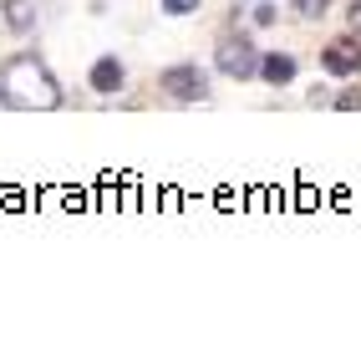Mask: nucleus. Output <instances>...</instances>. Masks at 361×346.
Instances as JSON below:
<instances>
[{"instance_id": "39448f33", "label": "nucleus", "mask_w": 361, "mask_h": 346, "mask_svg": "<svg viewBox=\"0 0 361 346\" xmlns=\"http://www.w3.org/2000/svg\"><path fill=\"white\" fill-rule=\"evenodd\" d=\"M123 77H128V71H123V61H117V56H102L97 66H92V87H97V92H123Z\"/></svg>"}, {"instance_id": "9d476101", "label": "nucleus", "mask_w": 361, "mask_h": 346, "mask_svg": "<svg viewBox=\"0 0 361 346\" xmlns=\"http://www.w3.org/2000/svg\"><path fill=\"white\" fill-rule=\"evenodd\" d=\"M336 107H341V112H356V107H361V92H341V97H336Z\"/></svg>"}, {"instance_id": "0eeeda50", "label": "nucleus", "mask_w": 361, "mask_h": 346, "mask_svg": "<svg viewBox=\"0 0 361 346\" xmlns=\"http://www.w3.org/2000/svg\"><path fill=\"white\" fill-rule=\"evenodd\" d=\"M6 20H11V31H31L36 26V6L31 0H6Z\"/></svg>"}, {"instance_id": "423d86ee", "label": "nucleus", "mask_w": 361, "mask_h": 346, "mask_svg": "<svg viewBox=\"0 0 361 346\" xmlns=\"http://www.w3.org/2000/svg\"><path fill=\"white\" fill-rule=\"evenodd\" d=\"M259 71H264V82L285 87V82L295 77V56H280V52H275V56H264V61H259Z\"/></svg>"}, {"instance_id": "9b49d317", "label": "nucleus", "mask_w": 361, "mask_h": 346, "mask_svg": "<svg viewBox=\"0 0 361 346\" xmlns=\"http://www.w3.org/2000/svg\"><path fill=\"white\" fill-rule=\"evenodd\" d=\"M346 26H351V36H361V0H356V6L346 11Z\"/></svg>"}, {"instance_id": "6e6552de", "label": "nucleus", "mask_w": 361, "mask_h": 346, "mask_svg": "<svg viewBox=\"0 0 361 346\" xmlns=\"http://www.w3.org/2000/svg\"><path fill=\"white\" fill-rule=\"evenodd\" d=\"M295 11L316 20V16H326V11H331V0H295Z\"/></svg>"}, {"instance_id": "f257e3e1", "label": "nucleus", "mask_w": 361, "mask_h": 346, "mask_svg": "<svg viewBox=\"0 0 361 346\" xmlns=\"http://www.w3.org/2000/svg\"><path fill=\"white\" fill-rule=\"evenodd\" d=\"M0 102L16 107V112H51V107H61V87L36 56L20 52L0 71Z\"/></svg>"}, {"instance_id": "7ed1b4c3", "label": "nucleus", "mask_w": 361, "mask_h": 346, "mask_svg": "<svg viewBox=\"0 0 361 346\" xmlns=\"http://www.w3.org/2000/svg\"><path fill=\"white\" fill-rule=\"evenodd\" d=\"M158 92H168L173 102H204V97H209V77L199 66H168L158 77Z\"/></svg>"}, {"instance_id": "1a4fd4ad", "label": "nucleus", "mask_w": 361, "mask_h": 346, "mask_svg": "<svg viewBox=\"0 0 361 346\" xmlns=\"http://www.w3.org/2000/svg\"><path fill=\"white\" fill-rule=\"evenodd\" d=\"M163 11H168V16H194L199 0H163Z\"/></svg>"}, {"instance_id": "f03ea898", "label": "nucleus", "mask_w": 361, "mask_h": 346, "mask_svg": "<svg viewBox=\"0 0 361 346\" xmlns=\"http://www.w3.org/2000/svg\"><path fill=\"white\" fill-rule=\"evenodd\" d=\"M219 71H224V77H234V82H250L255 71H259L255 41H245V36H224V41H219Z\"/></svg>"}, {"instance_id": "20e7f679", "label": "nucleus", "mask_w": 361, "mask_h": 346, "mask_svg": "<svg viewBox=\"0 0 361 346\" xmlns=\"http://www.w3.org/2000/svg\"><path fill=\"white\" fill-rule=\"evenodd\" d=\"M321 61H326V71H336V77H351V71H361V46L356 41H331Z\"/></svg>"}]
</instances>
